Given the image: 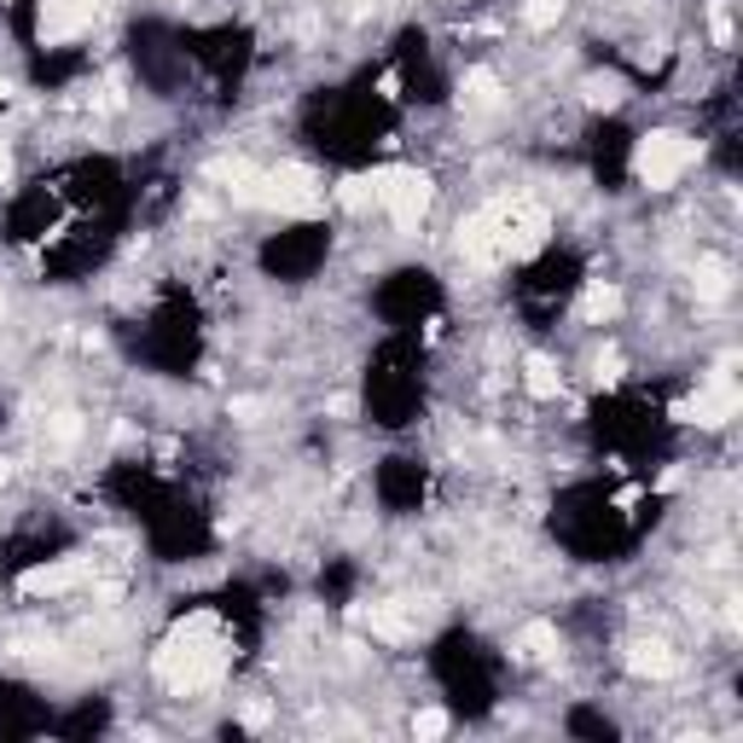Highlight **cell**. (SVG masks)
<instances>
[{
  "instance_id": "1",
  "label": "cell",
  "mask_w": 743,
  "mask_h": 743,
  "mask_svg": "<svg viewBox=\"0 0 743 743\" xmlns=\"http://www.w3.org/2000/svg\"><path fill=\"white\" fill-rule=\"evenodd\" d=\"M541 244H546V210L541 203H523V198L488 203V210H477L459 226V251L477 267H500V262L534 256Z\"/></svg>"
},
{
  "instance_id": "2",
  "label": "cell",
  "mask_w": 743,
  "mask_h": 743,
  "mask_svg": "<svg viewBox=\"0 0 743 743\" xmlns=\"http://www.w3.org/2000/svg\"><path fill=\"white\" fill-rule=\"evenodd\" d=\"M221 668H226V651H221L215 616H192V622L175 628V639L157 651V679L169 691H203L221 679Z\"/></svg>"
},
{
  "instance_id": "3",
  "label": "cell",
  "mask_w": 743,
  "mask_h": 743,
  "mask_svg": "<svg viewBox=\"0 0 743 743\" xmlns=\"http://www.w3.org/2000/svg\"><path fill=\"white\" fill-rule=\"evenodd\" d=\"M697 163V140L686 134H674V129H656L639 140V152H633V175L639 186H651V192H663V186H674L679 175H686Z\"/></svg>"
},
{
  "instance_id": "4",
  "label": "cell",
  "mask_w": 743,
  "mask_h": 743,
  "mask_svg": "<svg viewBox=\"0 0 743 743\" xmlns=\"http://www.w3.org/2000/svg\"><path fill=\"white\" fill-rule=\"evenodd\" d=\"M378 203L396 215V226L412 233V226L430 215V203H436V186H430V175H419V169H384L378 175Z\"/></svg>"
},
{
  "instance_id": "5",
  "label": "cell",
  "mask_w": 743,
  "mask_h": 743,
  "mask_svg": "<svg viewBox=\"0 0 743 743\" xmlns=\"http://www.w3.org/2000/svg\"><path fill=\"white\" fill-rule=\"evenodd\" d=\"M256 203L285 210V215H308V210H320V186H314V175H308V169L285 163V169H267L256 180Z\"/></svg>"
},
{
  "instance_id": "6",
  "label": "cell",
  "mask_w": 743,
  "mask_h": 743,
  "mask_svg": "<svg viewBox=\"0 0 743 743\" xmlns=\"http://www.w3.org/2000/svg\"><path fill=\"white\" fill-rule=\"evenodd\" d=\"M93 18H99V0H41L35 30L47 47H58V41H76L81 30H93Z\"/></svg>"
},
{
  "instance_id": "7",
  "label": "cell",
  "mask_w": 743,
  "mask_h": 743,
  "mask_svg": "<svg viewBox=\"0 0 743 743\" xmlns=\"http://www.w3.org/2000/svg\"><path fill=\"white\" fill-rule=\"evenodd\" d=\"M738 407H743L738 384H732V378H714V384H709L691 407H679V419H691V424L714 430V424H732V419H738Z\"/></svg>"
},
{
  "instance_id": "8",
  "label": "cell",
  "mask_w": 743,
  "mask_h": 743,
  "mask_svg": "<svg viewBox=\"0 0 743 743\" xmlns=\"http://www.w3.org/2000/svg\"><path fill=\"white\" fill-rule=\"evenodd\" d=\"M419 628H424V610L412 605V598H396V605H372V633H378V639H396V645H401V639H412Z\"/></svg>"
},
{
  "instance_id": "9",
  "label": "cell",
  "mask_w": 743,
  "mask_h": 743,
  "mask_svg": "<svg viewBox=\"0 0 743 743\" xmlns=\"http://www.w3.org/2000/svg\"><path fill=\"white\" fill-rule=\"evenodd\" d=\"M76 581H81V564H76V557H65V564H41V569H30L18 587H24L30 598H53V592L76 587Z\"/></svg>"
},
{
  "instance_id": "10",
  "label": "cell",
  "mask_w": 743,
  "mask_h": 743,
  "mask_svg": "<svg viewBox=\"0 0 743 743\" xmlns=\"http://www.w3.org/2000/svg\"><path fill=\"white\" fill-rule=\"evenodd\" d=\"M628 668L645 674V679H668L679 668V656H674V645H663V639H639V645L628 651Z\"/></svg>"
},
{
  "instance_id": "11",
  "label": "cell",
  "mask_w": 743,
  "mask_h": 743,
  "mask_svg": "<svg viewBox=\"0 0 743 743\" xmlns=\"http://www.w3.org/2000/svg\"><path fill=\"white\" fill-rule=\"evenodd\" d=\"M210 180H221L239 203H256V180H262V169H251L244 157H215V163H210Z\"/></svg>"
},
{
  "instance_id": "12",
  "label": "cell",
  "mask_w": 743,
  "mask_h": 743,
  "mask_svg": "<svg viewBox=\"0 0 743 743\" xmlns=\"http://www.w3.org/2000/svg\"><path fill=\"white\" fill-rule=\"evenodd\" d=\"M691 285H697V302H727V291H732V262H720V256H697Z\"/></svg>"
},
{
  "instance_id": "13",
  "label": "cell",
  "mask_w": 743,
  "mask_h": 743,
  "mask_svg": "<svg viewBox=\"0 0 743 743\" xmlns=\"http://www.w3.org/2000/svg\"><path fill=\"white\" fill-rule=\"evenodd\" d=\"M511 651H518L523 663H552V656H557V628H552V622H529Z\"/></svg>"
},
{
  "instance_id": "14",
  "label": "cell",
  "mask_w": 743,
  "mask_h": 743,
  "mask_svg": "<svg viewBox=\"0 0 743 743\" xmlns=\"http://www.w3.org/2000/svg\"><path fill=\"white\" fill-rule=\"evenodd\" d=\"M616 314H622V291H616V285H605V279H592L587 291H581V320L605 325V320H616Z\"/></svg>"
},
{
  "instance_id": "15",
  "label": "cell",
  "mask_w": 743,
  "mask_h": 743,
  "mask_svg": "<svg viewBox=\"0 0 743 743\" xmlns=\"http://www.w3.org/2000/svg\"><path fill=\"white\" fill-rule=\"evenodd\" d=\"M459 99H465L470 111H494V106H500V76H494V70H470Z\"/></svg>"
},
{
  "instance_id": "16",
  "label": "cell",
  "mask_w": 743,
  "mask_h": 743,
  "mask_svg": "<svg viewBox=\"0 0 743 743\" xmlns=\"http://www.w3.org/2000/svg\"><path fill=\"white\" fill-rule=\"evenodd\" d=\"M523 384H529V396L552 401V396H557V384H564V378H557V366H552L546 355H529V361H523Z\"/></svg>"
},
{
  "instance_id": "17",
  "label": "cell",
  "mask_w": 743,
  "mask_h": 743,
  "mask_svg": "<svg viewBox=\"0 0 743 743\" xmlns=\"http://www.w3.org/2000/svg\"><path fill=\"white\" fill-rule=\"evenodd\" d=\"M587 106L592 111H616V106H622V99H628V88H622V76H587Z\"/></svg>"
},
{
  "instance_id": "18",
  "label": "cell",
  "mask_w": 743,
  "mask_h": 743,
  "mask_svg": "<svg viewBox=\"0 0 743 743\" xmlns=\"http://www.w3.org/2000/svg\"><path fill=\"white\" fill-rule=\"evenodd\" d=\"M348 210H366V203H378V175H355V180H343V192H337Z\"/></svg>"
},
{
  "instance_id": "19",
  "label": "cell",
  "mask_w": 743,
  "mask_h": 743,
  "mask_svg": "<svg viewBox=\"0 0 743 743\" xmlns=\"http://www.w3.org/2000/svg\"><path fill=\"white\" fill-rule=\"evenodd\" d=\"M557 18H564V0H529V7H523V24L529 30H552Z\"/></svg>"
},
{
  "instance_id": "20",
  "label": "cell",
  "mask_w": 743,
  "mask_h": 743,
  "mask_svg": "<svg viewBox=\"0 0 743 743\" xmlns=\"http://www.w3.org/2000/svg\"><path fill=\"white\" fill-rule=\"evenodd\" d=\"M47 436H53V442H76V436H81V412H53V419H47Z\"/></svg>"
},
{
  "instance_id": "21",
  "label": "cell",
  "mask_w": 743,
  "mask_h": 743,
  "mask_svg": "<svg viewBox=\"0 0 743 743\" xmlns=\"http://www.w3.org/2000/svg\"><path fill=\"white\" fill-rule=\"evenodd\" d=\"M442 732H447V714H442V709L412 714V738H442Z\"/></svg>"
},
{
  "instance_id": "22",
  "label": "cell",
  "mask_w": 743,
  "mask_h": 743,
  "mask_svg": "<svg viewBox=\"0 0 743 743\" xmlns=\"http://www.w3.org/2000/svg\"><path fill=\"white\" fill-rule=\"evenodd\" d=\"M709 30H714L720 47H727V41H732V12H727V7H714V12H709Z\"/></svg>"
},
{
  "instance_id": "23",
  "label": "cell",
  "mask_w": 743,
  "mask_h": 743,
  "mask_svg": "<svg viewBox=\"0 0 743 743\" xmlns=\"http://www.w3.org/2000/svg\"><path fill=\"white\" fill-rule=\"evenodd\" d=\"M233 419H239V424H256V419H262V401H256V396H239V401H233Z\"/></svg>"
},
{
  "instance_id": "24",
  "label": "cell",
  "mask_w": 743,
  "mask_h": 743,
  "mask_svg": "<svg viewBox=\"0 0 743 743\" xmlns=\"http://www.w3.org/2000/svg\"><path fill=\"white\" fill-rule=\"evenodd\" d=\"M7 175H12V152H7V146H0V180H7Z\"/></svg>"
}]
</instances>
